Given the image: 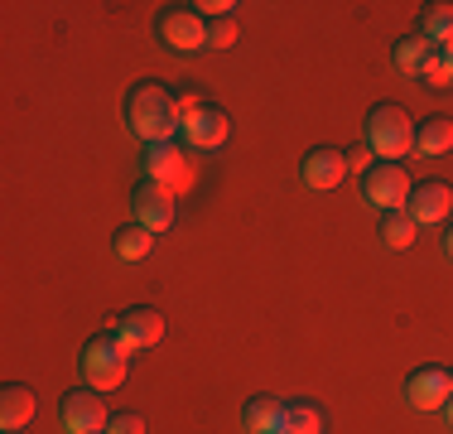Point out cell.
<instances>
[{"instance_id": "cell-26", "label": "cell", "mask_w": 453, "mask_h": 434, "mask_svg": "<svg viewBox=\"0 0 453 434\" xmlns=\"http://www.w3.org/2000/svg\"><path fill=\"white\" fill-rule=\"evenodd\" d=\"M174 106H179V121H188V116H198V112H203L198 92H179V97H174Z\"/></svg>"}, {"instance_id": "cell-22", "label": "cell", "mask_w": 453, "mask_h": 434, "mask_svg": "<svg viewBox=\"0 0 453 434\" xmlns=\"http://www.w3.org/2000/svg\"><path fill=\"white\" fill-rule=\"evenodd\" d=\"M236 43V19H208V49H232Z\"/></svg>"}, {"instance_id": "cell-8", "label": "cell", "mask_w": 453, "mask_h": 434, "mask_svg": "<svg viewBox=\"0 0 453 434\" xmlns=\"http://www.w3.org/2000/svg\"><path fill=\"white\" fill-rule=\"evenodd\" d=\"M111 333L126 343V353H145V347H155L165 338V314H159L155 304H131V309L116 319Z\"/></svg>"}, {"instance_id": "cell-13", "label": "cell", "mask_w": 453, "mask_h": 434, "mask_svg": "<svg viewBox=\"0 0 453 434\" xmlns=\"http://www.w3.org/2000/svg\"><path fill=\"white\" fill-rule=\"evenodd\" d=\"M226 136H232V116H226L222 106H203L198 116L183 121V140H188L193 150H222Z\"/></svg>"}, {"instance_id": "cell-18", "label": "cell", "mask_w": 453, "mask_h": 434, "mask_svg": "<svg viewBox=\"0 0 453 434\" xmlns=\"http://www.w3.org/2000/svg\"><path fill=\"white\" fill-rule=\"evenodd\" d=\"M415 232H419V222L410 217V208L381 213V236H386V246H395V252H405V246H415Z\"/></svg>"}, {"instance_id": "cell-15", "label": "cell", "mask_w": 453, "mask_h": 434, "mask_svg": "<svg viewBox=\"0 0 453 434\" xmlns=\"http://www.w3.org/2000/svg\"><path fill=\"white\" fill-rule=\"evenodd\" d=\"M434 53H439V49L415 29V35H401V39H395L391 58H395V68H401V73H410V78H415V73H425V63L434 58Z\"/></svg>"}, {"instance_id": "cell-16", "label": "cell", "mask_w": 453, "mask_h": 434, "mask_svg": "<svg viewBox=\"0 0 453 434\" xmlns=\"http://www.w3.org/2000/svg\"><path fill=\"white\" fill-rule=\"evenodd\" d=\"M453 150V121L449 116H425L415 121V155H444Z\"/></svg>"}, {"instance_id": "cell-30", "label": "cell", "mask_w": 453, "mask_h": 434, "mask_svg": "<svg viewBox=\"0 0 453 434\" xmlns=\"http://www.w3.org/2000/svg\"><path fill=\"white\" fill-rule=\"evenodd\" d=\"M444 420H449V430H453V396H449V406H444Z\"/></svg>"}, {"instance_id": "cell-23", "label": "cell", "mask_w": 453, "mask_h": 434, "mask_svg": "<svg viewBox=\"0 0 453 434\" xmlns=\"http://www.w3.org/2000/svg\"><path fill=\"white\" fill-rule=\"evenodd\" d=\"M419 78H425L429 87H449L453 82V73H449V63H444V53H434V58L425 63V73H419Z\"/></svg>"}, {"instance_id": "cell-12", "label": "cell", "mask_w": 453, "mask_h": 434, "mask_svg": "<svg viewBox=\"0 0 453 434\" xmlns=\"http://www.w3.org/2000/svg\"><path fill=\"white\" fill-rule=\"evenodd\" d=\"M405 208H410V217H415L419 227H434V222H444V217H453V189H449V183H439V179L415 183Z\"/></svg>"}, {"instance_id": "cell-10", "label": "cell", "mask_w": 453, "mask_h": 434, "mask_svg": "<svg viewBox=\"0 0 453 434\" xmlns=\"http://www.w3.org/2000/svg\"><path fill=\"white\" fill-rule=\"evenodd\" d=\"M449 396H453V382L444 367H419V372L405 376V400L415 410H444Z\"/></svg>"}, {"instance_id": "cell-11", "label": "cell", "mask_w": 453, "mask_h": 434, "mask_svg": "<svg viewBox=\"0 0 453 434\" xmlns=\"http://www.w3.org/2000/svg\"><path fill=\"white\" fill-rule=\"evenodd\" d=\"M342 174H348V155L342 150H333V145H314L304 159H299V179L309 183V189H338L342 183Z\"/></svg>"}, {"instance_id": "cell-3", "label": "cell", "mask_w": 453, "mask_h": 434, "mask_svg": "<svg viewBox=\"0 0 453 434\" xmlns=\"http://www.w3.org/2000/svg\"><path fill=\"white\" fill-rule=\"evenodd\" d=\"M82 376H88V386L96 391H111L126 382V367H131V353H126V343L116 338V333H92L88 347H82Z\"/></svg>"}, {"instance_id": "cell-32", "label": "cell", "mask_w": 453, "mask_h": 434, "mask_svg": "<svg viewBox=\"0 0 453 434\" xmlns=\"http://www.w3.org/2000/svg\"><path fill=\"white\" fill-rule=\"evenodd\" d=\"M449 382H453V372H449Z\"/></svg>"}, {"instance_id": "cell-20", "label": "cell", "mask_w": 453, "mask_h": 434, "mask_svg": "<svg viewBox=\"0 0 453 434\" xmlns=\"http://www.w3.org/2000/svg\"><path fill=\"white\" fill-rule=\"evenodd\" d=\"M150 252H155V232H145L140 222H131V227L116 232V256H121V260H145Z\"/></svg>"}, {"instance_id": "cell-6", "label": "cell", "mask_w": 453, "mask_h": 434, "mask_svg": "<svg viewBox=\"0 0 453 434\" xmlns=\"http://www.w3.org/2000/svg\"><path fill=\"white\" fill-rule=\"evenodd\" d=\"M362 203L376 213H395L410 203V174L401 165H376L372 174L362 179Z\"/></svg>"}, {"instance_id": "cell-2", "label": "cell", "mask_w": 453, "mask_h": 434, "mask_svg": "<svg viewBox=\"0 0 453 434\" xmlns=\"http://www.w3.org/2000/svg\"><path fill=\"white\" fill-rule=\"evenodd\" d=\"M362 145L372 150L381 165L405 159L410 150H415V121H410V112H405V106H395V102H376L372 112H366Z\"/></svg>"}, {"instance_id": "cell-9", "label": "cell", "mask_w": 453, "mask_h": 434, "mask_svg": "<svg viewBox=\"0 0 453 434\" xmlns=\"http://www.w3.org/2000/svg\"><path fill=\"white\" fill-rule=\"evenodd\" d=\"M131 208H135V222L145 227V232H169L174 227V217H179V203H174V193L169 189H159V183H140V189L131 193Z\"/></svg>"}, {"instance_id": "cell-4", "label": "cell", "mask_w": 453, "mask_h": 434, "mask_svg": "<svg viewBox=\"0 0 453 434\" xmlns=\"http://www.w3.org/2000/svg\"><path fill=\"white\" fill-rule=\"evenodd\" d=\"M155 35H159V43H165L169 53L188 58V53L208 49V19H203L193 5H165L159 19H155Z\"/></svg>"}, {"instance_id": "cell-17", "label": "cell", "mask_w": 453, "mask_h": 434, "mask_svg": "<svg viewBox=\"0 0 453 434\" xmlns=\"http://www.w3.org/2000/svg\"><path fill=\"white\" fill-rule=\"evenodd\" d=\"M242 420H246V430H251V434H275L280 420H285V400L251 396V400H246V410H242Z\"/></svg>"}, {"instance_id": "cell-31", "label": "cell", "mask_w": 453, "mask_h": 434, "mask_svg": "<svg viewBox=\"0 0 453 434\" xmlns=\"http://www.w3.org/2000/svg\"><path fill=\"white\" fill-rule=\"evenodd\" d=\"M5 434H19V430H5Z\"/></svg>"}, {"instance_id": "cell-24", "label": "cell", "mask_w": 453, "mask_h": 434, "mask_svg": "<svg viewBox=\"0 0 453 434\" xmlns=\"http://www.w3.org/2000/svg\"><path fill=\"white\" fill-rule=\"evenodd\" d=\"M106 434H145V420L126 410V415H111V420H106Z\"/></svg>"}, {"instance_id": "cell-5", "label": "cell", "mask_w": 453, "mask_h": 434, "mask_svg": "<svg viewBox=\"0 0 453 434\" xmlns=\"http://www.w3.org/2000/svg\"><path fill=\"white\" fill-rule=\"evenodd\" d=\"M145 179L179 198V193H188L193 183H198V165L183 155V145L165 140V145H145Z\"/></svg>"}, {"instance_id": "cell-1", "label": "cell", "mask_w": 453, "mask_h": 434, "mask_svg": "<svg viewBox=\"0 0 453 434\" xmlns=\"http://www.w3.org/2000/svg\"><path fill=\"white\" fill-rule=\"evenodd\" d=\"M126 126H131L145 145H165V140H174L183 130V121H179V106H174V97H169V87L155 82V78L135 82L131 97H126Z\"/></svg>"}, {"instance_id": "cell-27", "label": "cell", "mask_w": 453, "mask_h": 434, "mask_svg": "<svg viewBox=\"0 0 453 434\" xmlns=\"http://www.w3.org/2000/svg\"><path fill=\"white\" fill-rule=\"evenodd\" d=\"M193 10H198V15H212V19H226V15H232V0H203V5H193Z\"/></svg>"}, {"instance_id": "cell-28", "label": "cell", "mask_w": 453, "mask_h": 434, "mask_svg": "<svg viewBox=\"0 0 453 434\" xmlns=\"http://www.w3.org/2000/svg\"><path fill=\"white\" fill-rule=\"evenodd\" d=\"M439 53H444V63H449V73H453V43H444Z\"/></svg>"}, {"instance_id": "cell-14", "label": "cell", "mask_w": 453, "mask_h": 434, "mask_svg": "<svg viewBox=\"0 0 453 434\" xmlns=\"http://www.w3.org/2000/svg\"><path fill=\"white\" fill-rule=\"evenodd\" d=\"M39 400H35V386L25 382H5L0 386V430H25L35 420Z\"/></svg>"}, {"instance_id": "cell-21", "label": "cell", "mask_w": 453, "mask_h": 434, "mask_svg": "<svg viewBox=\"0 0 453 434\" xmlns=\"http://www.w3.org/2000/svg\"><path fill=\"white\" fill-rule=\"evenodd\" d=\"M419 35L434 43V49L453 43V5H429L425 19H419Z\"/></svg>"}, {"instance_id": "cell-7", "label": "cell", "mask_w": 453, "mask_h": 434, "mask_svg": "<svg viewBox=\"0 0 453 434\" xmlns=\"http://www.w3.org/2000/svg\"><path fill=\"white\" fill-rule=\"evenodd\" d=\"M58 415H63V430L68 434H102L106 430V400H102V391L96 386H78V391H68L63 396V406H58Z\"/></svg>"}, {"instance_id": "cell-33", "label": "cell", "mask_w": 453, "mask_h": 434, "mask_svg": "<svg viewBox=\"0 0 453 434\" xmlns=\"http://www.w3.org/2000/svg\"><path fill=\"white\" fill-rule=\"evenodd\" d=\"M275 434H280V430H275Z\"/></svg>"}, {"instance_id": "cell-19", "label": "cell", "mask_w": 453, "mask_h": 434, "mask_svg": "<svg viewBox=\"0 0 453 434\" xmlns=\"http://www.w3.org/2000/svg\"><path fill=\"white\" fill-rule=\"evenodd\" d=\"M280 434H323V410L309 406V400H295V406H285Z\"/></svg>"}, {"instance_id": "cell-25", "label": "cell", "mask_w": 453, "mask_h": 434, "mask_svg": "<svg viewBox=\"0 0 453 434\" xmlns=\"http://www.w3.org/2000/svg\"><path fill=\"white\" fill-rule=\"evenodd\" d=\"M348 169H352V174H362V179H366V174L376 169V155H372V150H366V145H357V150H352V155H348Z\"/></svg>"}, {"instance_id": "cell-29", "label": "cell", "mask_w": 453, "mask_h": 434, "mask_svg": "<svg viewBox=\"0 0 453 434\" xmlns=\"http://www.w3.org/2000/svg\"><path fill=\"white\" fill-rule=\"evenodd\" d=\"M444 252H449V260H453V227H449V236H444Z\"/></svg>"}]
</instances>
